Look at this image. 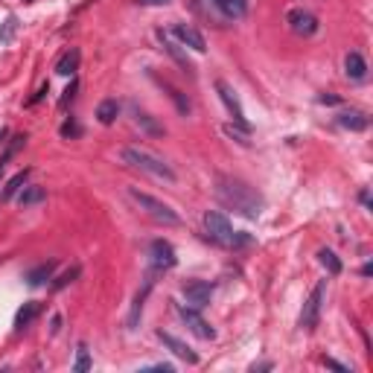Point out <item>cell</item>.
Segmentation results:
<instances>
[{"instance_id": "obj_6", "label": "cell", "mask_w": 373, "mask_h": 373, "mask_svg": "<svg viewBox=\"0 0 373 373\" xmlns=\"http://www.w3.org/2000/svg\"><path fill=\"white\" fill-rule=\"evenodd\" d=\"M149 260H152V268H155L158 274L161 271H169V268H175V263H178V257H175V248L166 242V239H155L152 245H149Z\"/></svg>"}, {"instance_id": "obj_35", "label": "cell", "mask_w": 373, "mask_h": 373, "mask_svg": "<svg viewBox=\"0 0 373 373\" xmlns=\"http://www.w3.org/2000/svg\"><path fill=\"white\" fill-rule=\"evenodd\" d=\"M137 3H140V6H166L169 0H137Z\"/></svg>"}, {"instance_id": "obj_36", "label": "cell", "mask_w": 373, "mask_h": 373, "mask_svg": "<svg viewBox=\"0 0 373 373\" xmlns=\"http://www.w3.org/2000/svg\"><path fill=\"white\" fill-rule=\"evenodd\" d=\"M58 329H62V315H53V327H50V332L58 336Z\"/></svg>"}, {"instance_id": "obj_29", "label": "cell", "mask_w": 373, "mask_h": 373, "mask_svg": "<svg viewBox=\"0 0 373 373\" xmlns=\"http://www.w3.org/2000/svg\"><path fill=\"white\" fill-rule=\"evenodd\" d=\"M82 134V126H79V123H76V120H64V126H62V137L64 140H73V137H79Z\"/></svg>"}, {"instance_id": "obj_17", "label": "cell", "mask_w": 373, "mask_h": 373, "mask_svg": "<svg viewBox=\"0 0 373 373\" xmlns=\"http://www.w3.org/2000/svg\"><path fill=\"white\" fill-rule=\"evenodd\" d=\"M79 62H82V53L76 50V47H70L67 53L58 58V64H55V73L58 76H76V70H79Z\"/></svg>"}, {"instance_id": "obj_26", "label": "cell", "mask_w": 373, "mask_h": 373, "mask_svg": "<svg viewBox=\"0 0 373 373\" xmlns=\"http://www.w3.org/2000/svg\"><path fill=\"white\" fill-rule=\"evenodd\" d=\"M73 370H76V373H88V370H91V353H88V344L76 347V362H73Z\"/></svg>"}, {"instance_id": "obj_23", "label": "cell", "mask_w": 373, "mask_h": 373, "mask_svg": "<svg viewBox=\"0 0 373 373\" xmlns=\"http://www.w3.org/2000/svg\"><path fill=\"white\" fill-rule=\"evenodd\" d=\"M161 88H164V91H169V100L175 102V108H178V114H184V117H187V114H190V111H192L190 100H187V93H181V91H178V88H175V85H169V82H161Z\"/></svg>"}, {"instance_id": "obj_25", "label": "cell", "mask_w": 373, "mask_h": 373, "mask_svg": "<svg viewBox=\"0 0 373 373\" xmlns=\"http://www.w3.org/2000/svg\"><path fill=\"white\" fill-rule=\"evenodd\" d=\"M318 260H321V265H324L329 274H341V268H344V265H341V260L336 257V251H329V248H321V251H318Z\"/></svg>"}, {"instance_id": "obj_24", "label": "cell", "mask_w": 373, "mask_h": 373, "mask_svg": "<svg viewBox=\"0 0 373 373\" xmlns=\"http://www.w3.org/2000/svg\"><path fill=\"white\" fill-rule=\"evenodd\" d=\"M134 123L140 128H146L149 134H155V137L164 134V126H161V123H155V117H152V114H146V111H140V108H134Z\"/></svg>"}, {"instance_id": "obj_31", "label": "cell", "mask_w": 373, "mask_h": 373, "mask_svg": "<svg viewBox=\"0 0 373 373\" xmlns=\"http://www.w3.org/2000/svg\"><path fill=\"white\" fill-rule=\"evenodd\" d=\"M76 88H79V82H76V76H70V85H67V91H64L62 102H58V105H62V108H67V102H70L73 96H76Z\"/></svg>"}, {"instance_id": "obj_19", "label": "cell", "mask_w": 373, "mask_h": 373, "mask_svg": "<svg viewBox=\"0 0 373 373\" xmlns=\"http://www.w3.org/2000/svg\"><path fill=\"white\" fill-rule=\"evenodd\" d=\"M213 3L225 18H242L248 12V0H213Z\"/></svg>"}, {"instance_id": "obj_16", "label": "cell", "mask_w": 373, "mask_h": 373, "mask_svg": "<svg viewBox=\"0 0 373 373\" xmlns=\"http://www.w3.org/2000/svg\"><path fill=\"white\" fill-rule=\"evenodd\" d=\"M344 70H347V76L350 79H356V82H362L364 76H367V62H364V55L362 53H347V58H344Z\"/></svg>"}, {"instance_id": "obj_1", "label": "cell", "mask_w": 373, "mask_h": 373, "mask_svg": "<svg viewBox=\"0 0 373 373\" xmlns=\"http://www.w3.org/2000/svg\"><path fill=\"white\" fill-rule=\"evenodd\" d=\"M213 192H216V199L228 210H233V213H239V216H245V219H257L263 213V195H260L248 181H242V178L216 175Z\"/></svg>"}, {"instance_id": "obj_20", "label": "cell", "mask_w": 373, "mask_h": 373, "mask_svg": "<svg viewBox=\"0 0 373 373\" xmlns=\"http://www.w3.org/2000/svg\"><path fill=\"white\" fill-rule=\"evenodd\" d=\"M27 178H29V169H21V172H15L6 181V187H3V192H0V199L3 201H9V199H15L21 192V184H27Z\"/></svg>"}, {"instance_id": "obj_27", "label": "cell", "mask_w": 373, "mask_h": 373, "mask_svg": "<svg viewBox=\"0 0 373 373\" xmlns=\"http://www.w3.org/2000/svg\"><path fill=\"white\" fill-rule=\"evenodd\" d=\"M79 274H82V265H73V268H67L64 274H58V277L53 280V289H55V291L64 289V286H67V283H73L76 277H79Z\"/></svg>"}, {"instance_id": "obj_28", "label": "cell", "mask_w": 373, "mask_h": 373, "mask_svg": "<svg viewBox=\"0 0 373 373\" xmlns=\"http://www.w3.org/2000/svg\"><path fill=\"white\" fill-rule=\"evenodd\" d=\"M24 143H27V137H24V134H18V137H15V140H12L9 146H6V152L0 155V169L6 166V161H9V158L15 155V152H18V149H21V146H24Z\"/></svg>"}, {"instance_id": "obj_39", "label": "cell", "mask_w": 373, "mask_h": 373, "mask_svg": "<svg viewBox=\"0 0 373 373\" xmlns=\"http://www.w3.org/2000/svg\"><path fill=\"white\" fill-rule=\"evenodd\" d=\"M274 364L271 362H263V364H254V370H271Z\"/></svg>"}, {"instance_id": "obj_15", "label": "cell", "mask_w": 373, "mask_h": 373, "mask_svg": "<svg viewBox=\"0 0 373 373\" xmlns=\"http://www.w3.org/2000/svg\"><path fill=\"white\" fill-rule=\"evenodd\" d=\"M338 123H341L344 128H350V131H364V128L370 126L367 114H364V111H356V108L341 111V114H338Z\"/></svg>"}, {"instance_id": "obj_18", "label": "cell", "mask_w": 373, "mask_h": 373, "mask_svg": "<svg viewBox=\"0 0 373 373\" xmlns=\"http://www.w3.org/2000/svg\"><path fill=\"white\" fill-rule=\"evenodd\" d=\"M18 201H21V207L41 204V201H47V190H44V187H38V184H32V187H21Z\"/></svg>"}, {"instance_id": "obj_7", "label": "cell", "mask_w": 373, "mask_h": 373, "mask_svg": "<svg viewBox=\"0 0 373 373\" xmlns=\"http://www.w3.org/2000/svg\"><path fill=\"white\" fill-rule=\"evenodd\" d=\"M216 91H219V96H222V102H225L228 114L233 117V123H237V126H242V128H248L245 111H242V102H239L237 91H233V88H230V85L225 82V79H219V82H216Z\"/></svg>"}, {"instance_id": "obj_37", "label": "cell", "mask_w": 373, "mask_h": 373, "mask_svg": "<svg viewBox=\"0 0 373 373\" xmlns=\"http://www.w3.org/2000/svg\"><path fill=\"white\" fill-rule=\"evenodd\" d=\"M321 102H324V105H338V96H332V93H324V96H321Z\"/></svg>"}, {"instance_id": "obj_34", "label": "cell", "mask_w": 373, "mask_h": 373, "mask_svg": "<svg viewBox=\"0 0 373 373\" xmlns=\"http://www.w3.org/2000/svg\"><path fill=\"white\" fill-rule=\"evenodd\" d=\"M44 93H50V85H41V88H38V93H35V96H32V100H29V102H32V105H35V102H41V100H44Z\"/></svg>"}, {"instance_id": "obj_4", "label": "cell", "mask_w": 373, "mask_h": 373, "mask_svg": "<svg viewBox=\"0 0 373 373\" xmlns=\"http://www.w3.org/2000/svg\"><path fill=\"white\" fill-rule=\"evenodd\" d=\"M128 199L134 201L137 207L143 210L146 216H152L155 222H161V225H181V216L175 213L169 204H164L161 199H155V195H149V192L143 190H137V187H128Z\"/></svg>"}, {"instance_id": "obj_9", "label": "cell", "mask_w": 373, "mask_h": 373, "mask_svg": "<svg viewBox=\"0 0 373 373\" xmlns=\"http://www.w3.org/2000/svg\"><path fill=\"white\" fill-rule=\"evenodd\" d=\"M184 298H187V303H190L192 309H204L210 303V298H213V283L207 280H192L184 286Z\"/></svg>"}, {"instance_id": "obj_32", "label": "cell", "mask_w": 373, "mask_h": 373, "mask_svg": "<svg viewBox=\"0 0 373 373\" xmlns=\"http://www.w3.org/2000/svg\"><path fill=\"white\" fill-rule=\"evenodd\" d=\"M12 32H15V18H9V21H6V27H3V32H0V41H9V38H12Z\"/></svg>"}, {"instance_id": "obj_8", "label": "cell", "mask_w": 373, "mask_h": 373, "mask_svg": "<svg viewBox=\"0 0 373 373\" xmlns=\"http://www.w3.org/2000/svg\"><path fill=\"white\" fill-rule=\"evenodd\" d=\"M286 24L291 27V32H298V35H315L318 32V18L312 15V12L306 9H289V15H286Z\"/></svg>"}, {"instance_id": "obj_21", "label": "cell", "mask_w": 373, "mask_h": 373, "mask_svg": "<svg viewBox=\"0 0 373 373\" xmlns=\"http://www.w3.org/2000/svg\"><path fill=\"white\" fill-rule=\"evenodd\" d=\"M120 114V102L117 100H102L100 108H96V120H100L102 126H111Z\"/></svg>"}, {"instance_id": "obj_2", "label": "cell", "mask_w": 373, "mask_h": 373, "mask_svg": "<svg viewBox=\"0 0 373 373\" xmlns=\"http://www.w3.org/2000/svg\"><path fill=\"white\" fill-rule=\"evenodd\" d=\"M120 158H123V164H128L131 169H140L143 175H152L155 181H164V184L178 181V175H175L172 166L166 164L161 155L143 149V146H126V149H120Z\"/></svg>"}, {"instance_id": "obj_22", "label": "cell", "mask_w": 373, "mask_h": 373, "mask_svg": "<svg viewBox=\"0 0 373 373\" xmlns=\"http://www.w3.org/2000/svg\"><path fill=\"white\" fill-rule=\"evenodd\" d=\"M35 315H38V303L35 301H27L18 309V315H15V329H27L29 324L35 321Z\"/></svg>"}, {"instance_id": "obj_13", "label": "cell", "mask_w": 373, "mask_h": 373, "mask_svg": "<svg viewBox=\"0 0 373 373\" xmlns=\"http://www.w3.org/2000/svg\"><path fill=\"white\" fill-rule=\"evenodd\" d=\"M158 35H161V41H164V50H166L169 55H172V58H175L178 64H181V70H184V73H190V76H192V73H195V67H192V62L187 58V53L181 50V44H175V41H169V35H166L164 29H161Z\"/></svg>"}, {"instance_id": "obj_11", "label": "cell", "mask_w": 373, "mask_h": 373, "mask_svg": "<svg viewBox=\"0 0 373 373\" xmlns=\"http://www.w3.org/2000/svg\"><path fill=\"white\" fill-rule=\"evenodd\" d=\"M172 35H175V41H178L181 47H190V50H195V53H204V50H207L204 35H201L195 27H190V24H175Z\"/></svg>"}, {"instance_id": "obj_38", "label": "cell", "mask_w": 373, "mask_h": 373, "mask_svg": "<svg viewBox=\"0 0 373 373\" xmlns=\"http://www.w3.org/2000/svg\"><path fill=\"white\" fill-rule=\"evenodd\" d=\"M370 274H373V265H370V263H364V265H362V277H370Z\"/></svg>"}, {"instance_id": "obj_12", "label": "cell", "mask_w": 373, "mask_h": 373, "mask_svg": "<svg viewBox=\"0 0 373 373\" xmlns=\"http://www.w3.org/2000/svg\"><path fill=\"white\" fill-rule=\"evenodd\" d=\"M158 338L164 341V347H169V350H172V353L178 356V359H184L187 364H199V356L192 353V350H190L187 344H184L181 338H175L172 332H164V329H158Z\"/></svg>"}, {"instance_id": "obj_14", "label": "cell", "mask_w": 373, "mask_h": 373, "mask_svg": "<svg viewBox=\"0 0 373 373\" xmlns=\"http://www.w3.org/2000/svg\"><path fill=\"white\" fill-rule=\"evenodd\" d=\"M53 274H55V260H47V263L29 268L24 280H27V286H44L47 280H53Z\"/></svg>"}, {"instance_id": "obj_3", "label": "cell", "mask_w": 373, "mask_h": 373, "mask_svg": "<svg viewBox=\"0 0 373 373\" xmlns=\"http://www.w3.org/2000/svg\"><path fill=\"white\" fill-rule=\"evenodd\" d=\"M204 230H207V237L213 242L225 248H239V245H248L251 237L242 233V230H233V225L228 222V216H222L219 210H207L204 213Z\"/></svg>"}, {"instance_id": "obj_33", "label": "cell", "mask_w": 373, "mask_h": 373, "mask_svg": "<svg viewBox=\"0 0 373 373\" xmlns=\"http://www.w3.org/2000/svg\"><path fill=\"white\" fill-rule=\"evenodd\" d=\"M324 364H327V367H332V370H338V373H350V367H344L341 362H336V359H329V356L324 359Z\"/></svg>"}, {"instance_id": "obj_10", "label": "cell", "mask_w": 373, "mask_h": 373, "mask_svg": "<svg viewBox=\"0 0 373 373\" xmlns=\"http://www.w3.org/2000/svg\"><path fill=\"white\" fill-rule=\"evenodd\" d=\"M178 312H181L184 324L190 327V332H192V336H199L201 341H213V338H216V329H213V327L207 324V321L201 318V315H199V309H192V306L187 309V306H181Z\"/></svg>"}, {"instance_id": "obj_5", "label": "cell", "mask_w": 373, "mask_h": 373, "mask_svg": "<svg viewBox=\"0 0 373 373\" xmlns=\"http://www.w3.org/2000/svg\"><path fill=\"white\" fill-rule=\"evenodd\" d=\"M324 298H327V283L321 280L315 289L309 291V298L303 303V312H301V327L303 329H315L318 327V318H321V306H324Z\"/></svg>"}, {"instance_id": "obj_40", "label": "cell", "mask_w": 373, "mask_h": 373, "mask_svg": "<svg viewBox=\"0 0 373 373\" xmlns=\"http://www.w3.org/2000/svg\"><path fill=\"white\" fill-rule=\"evenodd\" d=\"M359 199H362V204H364V207L370 204V195H367V190H362V195H359Z\"/></svg>"}, {"instance_id": "obj_30", "label": "cell", "mask_w": 373, "mask_h": 373, "mask_svg": "<svg viewBox=\"0 0 373 373\" xmlns=\"http://www.w3.org/2000/svg\"><path fill=\"white\" fill-rule=\"evenodd\" d=\"M225 134L228 137H233V140H239L242 146H248V128H242V126H225Z\"/></svg>"}]
</instances>
